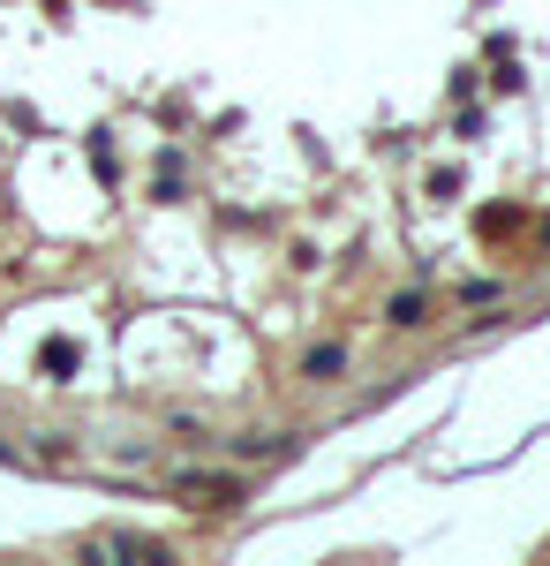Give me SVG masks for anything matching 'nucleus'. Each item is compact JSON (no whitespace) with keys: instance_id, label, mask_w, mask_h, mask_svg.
Wrapping results in <instances>:
<instances>
[{"instance_id":"3","label":"nucleus","mask_w":550,"mask_h":566,"mask_svg":"<svg viewBox=\"0 0 550 566\" xmlns=\"http://www.w3.org/2000/svg\"><path fill=\"white\" fill-rule=\"evenodd\" d=\"M392 325H423V295H392Z\"/></svg>"},{"instance_id":"1","label":"nucleus","mask_w":550,"mask_h":566,"mask_svg":"<svg viewBox=\"0 0 550 566\" xmlns=\"http://www.w3.org/2000/svg\"><path fill=\"white\" fill-rule=\"evenodd\" d=\"M39 370H45V378H68V370H76V340H45Z\"/></svg>"},{"instance_id":"2","label":"nucleus","mask_w":550,"mask_h":566,"mask_svg":"<svg viewBox=\"0 0 550 566\" xmlns=\"http://www.w3.org/2000/svg\"><path fill=\"white\" fill-rule=\"evenodd\" d=\"M339 363H347V355H339V348H309V363H302V370H309V378H332Z\"/></svg>"}]
</instances>
